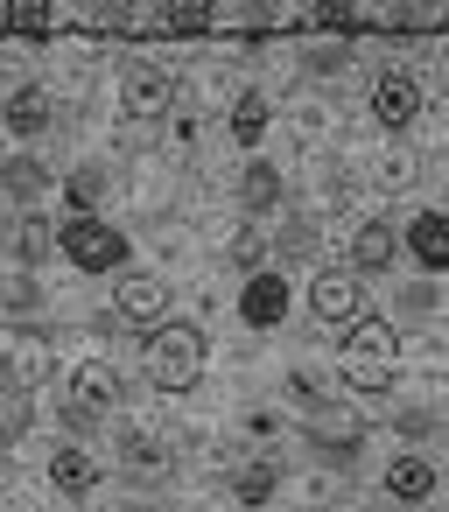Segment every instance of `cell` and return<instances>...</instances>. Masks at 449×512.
I'll list each match as a JSON object with an SVG mask.
<instances>
[{
	"instance_id": "obj_1",
	"label": "cell",
	"mask_w": 449,
	"mask_h": 512,
	"mask_svg": "<svg viewBox=\"0 0 449 512\" xmlns=\"http://www.w3.org/2000/svg\"><path fill=\"white\" fill-rule=\"evenodd\" d=\"M393 365H400V330H393V316H372L365 309L337 337V372H344L351 393H386L393 386Z\"/></svg>"
},
{
	"instance_id": "obj_2",
	"label": "cell",
	"mask_w": 449,
	"mask_h": 512,
	"mask_svg": "<svg viewBox=\"0 0 449 512\" xmlns=\"http://www.w3.org/2000/svg\"><path fill=\"white\" fill-rule=\"evenodd\" d=\"M204 358H211V344L197 323H155L148 330V379L162 393H190L204 379Z\"/></svg>"
},
{
	"instance_id": "obj_3",
	"label": "cell",
	"mask_w": 449,
	"mask_h": 512,
	"mask_svg": "<svg viewBox=\"0 0 449 512\" xmlns=\"http://www.w3.org/2000/svg\"><path fill=\"white\" fill-rule=\"evenodd\" d=\"M120 365H106V358H85L71 379H64V407H57V421L71 428V435H85L92 421H106L113 407H120Z\"/></svg>"
},
{
	"instance_id": "obj_4",
	"label": "cell",
	"mask_w": 449,
	"mask_h": 512,
	"mask_svg": "<svg viewBox=\"0 0 449 512\" xmlns=\"http://www.w3.org/2000/svg\"><path fill=\"white\" fill-rule=\"evenodd\" d=\"M57 253L78 267V274H113V267H127V232L120 225H106V218H64L57 225Z\"/></svg>"
},
{
	"instance_id": "obj_5",
	"label": "cell",
	"mask_w": 449,
	"mask_h": 512,
	"mask_svg": "<svg viewBox=\"0 0 449 512\" xmlns=\"http://www.w3.org/2000/svg\"><path fill=\"white\" fill-rule=\"evenodd\" d=\"M0 379L22 386V393L50 386V379H57V344H50V330L15 323V330H8V344H0Z\"/></svg>"
},
{
	"instance_id": "obj_6",
	"label": "cell",
	"mask_w": 449,
	"mask_h": 512,
	"mask_svg": "<svg viewBox=\"0 0 449 512\" xmlns=\"http://www.w3.org/2000/svg\"><path fill=\"white\" fill-rule=\"evenodd\" d=\"M309 309H316V323L351 330V323L365 316V281H358L351 267H323V274L309 281Z\"/></svg>"
},
{
	"instance_id": "obj_7",
	"label": "cell",
	"mask_w": 449,
	"mask_h": 512,
	"mask_svg": "<svg viewBox=\"0 0 449 512\" xmlns=\"http://www.w3.org/2000/svg\"><path fill=\"white\" fill-rule=\"evenodd\" d=\"M435 484H442V477H435L428 456H393L386 477H379V498H386L393 512H428V505H435Z\"/></svg>"
},
{
	"instance_id": "obj_8",
	"label": "cell",
	"mask_w": 449,
	"mask_h": 512,
	"mask_svg": "<svg viewBox=\"0 0 449 512\" xmlns=\"http://www.w3.org/2000/svg\"><path fill=\"white\" fill-rule=\"evenodd\" d=\"M421 106H428V99H421V78H414V71H379V78H372V120H379V127L400 134V127L421 120Z\"/></svg>"
},
{
	"instance_id": "obj_9",
	"label": "cell",
	"mask_w": 449,
	"mask_h": 512,
	"mask_svg": "<svg viewBox=\"0 0 449 512\" xmlns=\"http://www.w3.org/2000/svg\"><path fill=\"white\" fill-rule=\"evenodd\" d=\"M288 302H295V295H288V274H274V267H267V274H246V288H239V323H246V330H281V323H288Z\"/></svg>"
},
{
	"instance_id": "obj_10",
	"label": "cell",
	"mask_w": 449,
	"mask_h": 512,
	"mask_svg": "<svg viewBox=\"0 0 449 512\" xmlns=\"http://www.w3.org/2000/svg\"><path fill=\"white\" fill-rule=\"evenodd\" d=\"M0 127H8L15 141H36V134L57 127V99H50L43 85H15L8 99H0Z\"/></svg>"
},
{
	"instance_id": "obj_11",
	"label": "cell",
	"mask_w": 449,
	"mask_h": 512,
	"mask_svg": "<svg viewBox=\"0 0 449 512\" xmlns=\"http://www.w3.org/2000/svg\"><path fill=\"white\" fill-rule=\"evenodd\" d=\"M176 78H162V71H127V85H120V113L127 120H169L176 113Z\"/></svg>"
},
{
	"instance_id": "obj_12",
	"label": "cell",
	"mask_w": 449,
	"mask_h": 512,
	"mask_svg": "<svg viewBox=\"0 0 449 512\" xmlns=\"http://www.w3.org/2000/svg\"><path fill=\"white\" fill-rule=\"evenodd\" d=\"M113 309H120L127 323H162V316H169V288H162V274L127 267V274L113 281Z\"/></svg>"
},
{
	"instance_id": "obj_13",
	"label": "cell",
	"mask_w": 449,
	"mask_h": 512,
	"mask_svg": "<svg viewBox=\"0 0 449 512\" xmlns=\"http://www.w3.org/2000/svg\"><path fill=\"white\" fill-rule=\"evenodd\" d=\"M99 477H106V463H99L85 442H64V449L50 456V491H57V498H92Z\"/></svg>"
},
{
	"instance_id": "obj_14",
	"label": "cell",
	"mask_w": 449,
	"mask_h": 512,
	"mask_svg": "<svg viewBox=\"0 0 449 512\" xmlns=\"http://www.w3.org/2000/svg\"><path fill=\"white\" fill-rule=\"evenodd\" d=\"M400 260V232H393V218H365L358 232H351V274L365 281V274H386Z\"/></svg>"
},
{
	"instance_id": "obj_15",
	"label": "cell",
	"mask_w": 449,
	"mask_h": 512,
	"mask_svg": "<svg viewBox=\"0 0 449 512\" xmlns=\"http://www.w3.org/2000/svg\"><path fill=\"white\" fill-rule=\"evenodd\" d=\"M57 190V169L43 155H0V197H15V204H43Z\"/></svg>"
},
{
	"instance_id": "obj_16",
	"label": "cell",
	"mask_w": 449,
	"mask_h": 512,
	"mask_svg": "<svg viewBox=\"0 0 449 512\" xmlns=\"http://www.w3.org/2000/svg\"><path fill=\"white\" fill-rule=\"evenodd\" d=\"M400 253H414L421 274H442V267H449V225H442V211H421V218L400 232Z\"/></svg>"
},
{
	"instance_id": "obj_17",
	"label": "cell",
	"mask_w": 449,
	"mask_h": 512,
	"mask_svg": "<svg viewBox=\"0 0 449 512\" xmlns=\"http://www.w3.org/2000/svg\"><path fill=\"white\" fill-rule=\"evenodd\" d=\"M8 253H15V267H43V260L57 253V225H50L43 211H15V239H8Z\"/></svg>"
},
{
	"instance_id": "obj_18",
	"label": "cell",
	"mask_w": 449,
	"mask_h": 512,
	"mask_svg": "<svg viewBox=\"0 0 449 512\" xmlns=\"http://www.w3.org/2000/svg\"><path fill=\"white\" fill-rule=\"evenodd\" d=\"M281 204V162H267V155H253L246 162V176H239V211H274Z\"/></svg>"
},
{
	"instance_id": "obj_19",
	"label": "cell",
	"mask_w": 449,
	"mask_h": 512,
	"mask_svg": "<svg viewBox=\"0 0 449 512\" xmlns=\"http://www.w3.org/2000/svg\"><path fill=\"white\" fill-rule=\"evenodd\" d=\"M113 456H120L127 470H162V463H169V442H162L155 428H134V421H127V428H113Z\"/></svg>"
},
{
	"instance_id": "obj_20",
	"label": "cell",
	"mask_w": 449,
	"mask_h": 512,
	"mask_svg": "<svg viewBox=\"0 0 449 512\" xmlns=\"http://www.w3.org/2000/svg\"><path fill=\"white\" fill-rule=\"evenodd\" d=\"M113 190V162H85V169H71V183H64V211L71 218H92V204Z\"/></svg>"
},
{
	"instance_id": "obj_21",
	"label": "cell",
	"mask_w": 449,
	"mask_h": 512,
	"mask_svg": "<svg viewBox=\"0 0 449 512\" xmlns=\"http://www.w3.org/2000/svg\"><path fill=\"white\" fill-rule=\"evenodd\" d=\"M29 428H36V393H22V386L0 379V449H15Z\"/></svg>"
},
{
	"instance_id": "obj_22",
	"label": "cell",
	"mask_w": 449,
	"mask_h": 512,
	"mask_svg": "<svg viewBox=\"0 0 449 512\" xmlns=\"http://www.w3.org/2000/svg\"><path fill=\"white\" fill-rule=\"evenodd\" d=\"M267 120H274V106H267L260 92H239V99H232V141H239L246 155L267 141Z\"/></svg>"
},
{
	"instance_id": "obj_23",
	"label": "cell",
	"mask_w": 449,
	"mask_h": 512,
	"mask_svg": "<svg viewBox=\"0 0 449 512\" xmlns=\"http://www.w3.org/2000/svg\"><path fill=\"white\" fill-rule=\"evenodd\" d=\"M358 449H365L358 428H316V435H309V456H316V463H337V470H351Z\"/></svg>"
},
{
	"instance_id": "obj_24",
	"label": "cell",
	"mask_w": 449,
	"mask_h": 512,
	"mask_svg": "<svg viewBox=\"0 0 449 512\" xmlns=\"http://www.w3.org/2000/svg\"><path fill=\"white\" fill-rule=\"evenodd\" d=\"M309 253H316V218H288L281 239L267 246V260H281V267H295V260H309ZM281 267H274V274H281Z\"/></svg>"
},
{
	"instance_id": "obj_25",
	"label": "cell",
	"mask_w": 449,
	"mask_h": 512,
	"mask_svg": "<svg viewBox=\"0 0 449 512\" xmlns=\"http://www.w3.org/2000/svg\"><path fill=\"white\" fill-rule=\"evenodd\" d=\"M274 484H281V470H274V463H246V470L232 477V498H239V505H267V498H274Z\"/></svg>"
},
{
	"instance_id": "obj_26",
	"label": "cell",
	"mask_w": 449,
	"mask_h": 512,
	"mask_svg": "<svg viewBox=\"0 0 449 512\" xmlns=\"http://www.w3.org/2000/svg\"><path fill=\"white\" fill-rule=\"evenodd\" d=\"M414 183H421V155H414V148L379 155V190H414Z\"/></svg>"
},
{
	"instance_id": "obj_27",
	"label": "cell",
	"mask_w": 449,
	"mask_h": 512,
	"mask_svg": "<svg viewBox=\"0 0 449 512\" xmlns=\"http://www.w3.org/2000/svg\"><path fill=\"white\" fill-rule=\"evenodd\" d=\"M225 253H232V267H246V274H267V239H260V225H239Z\"/></svg>"
},
{
	"instance_id": "obj_28",
	"label": "cell",
	"mask_w": 449,
	"mask_h": 512,
	"mask_svg": "<svg viewBox=\"0 0 449 512\" xmlns=\"http://www.w3.org/2000/svg\"><path fill=\"white\" fill-rule=\"evenodd\" d=\"M0 309H15V316L43 309V281L36 274H8V281H0Z\"/></svg>"
},
{
	"instance_id": "obj_29",
	"label": "cell",
	"mask_w": 449,
	"mask_h": 512,
	"mask_svg": "<svg viewBox=\"0 0 449 512\" xmlns=\"http://www.w3.org/2000/svg\"><path fill=\"white\" fill-rule=\"evenodd\" d=\"M344 64H351V43H309V50H302V71H309V78H337Z\"/></svg>"
},
{
	"instance_id": "obj_30",
	"label": "cell",
	"mask_w": 449,
	"mask_h": 512,
	"mask_svg": "<svg viewBox=\"0 0 449 512\" xmlns=\"http://www.w3.org/2000/svg\"><path fill=\"white\" fill-rule=\"evenodd\" d=\"M442 295H435V281H407V288H393V309L400 316H428Z\"/></svg>"
},
{
	"instance_id": "obj_31",
	"label": "cell",
	"mask_w": 449,
	"mask_h": 512,
	"mask_svg": "<svg viewBox=\"0 0 449 512\" xmlns=\"http://www.w3.org/2000/svg\"><path fill=\"white\" fill-rule=\"evenodd\" d=\"M393 428H400L407 442H428V435H435V414H428V407H400V414H393Z\"/></svg>"
},
{
	"instance_id": "obj_32",
	"label": "cell",
	"mask_w": 449,
	"mask_h": 512,
	"mask_svg": "<svg viewBox=\"0 0 449 512\" xmlns=\"http://www.w3.org/2000/svg\"><path fill=\"white\" fill-rule=\"evenodd\" d=\"M0 22H8V29H29V36H43V29H50L57 15H50V8H8Z\"/></svg>"
},
{
	"instance_id": "obj_33",
	"label": "cell",
	"mask_w": 449,
	"mask_h": 512,
	"mask_svg": "<svg viewBox=\"0 0 449 512\" xmlns=\"http://www.w3.org/2000/svg\"><path fill=\"white\" fill-rule=\"evenodd\" d=\"M8 239H15V218H8V211H0V253H8Z\"/></svg>"
},
{
	"instance_id": "obj_34",
	"label": "cell",
	"mask_w": 449,
	"mask_h": 512,
	"mask_svg": "<svg viewBox=\"0 0 449 512\" xmlns=\"http://www.w3.org/2000/svg\"><path fill=\"white\" fill-rule=\"evenodd\" d=\"M120 512H148V505H120Z\"/></svg>"
}]
</instances>
